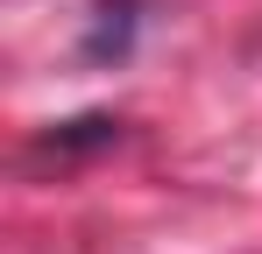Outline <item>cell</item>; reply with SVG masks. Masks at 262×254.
I'll return each instance as SVG.
<instances>
[]
</instances>
